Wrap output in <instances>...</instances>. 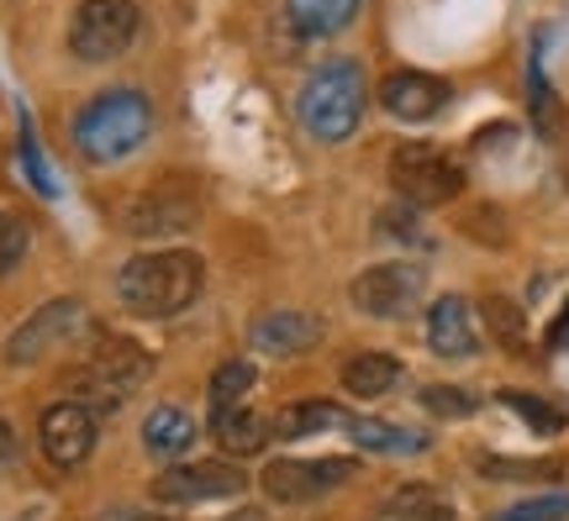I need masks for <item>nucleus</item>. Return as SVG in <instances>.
I'll return each instance as SVG.
<instances>
[{
  "instance_id": "1",
  "label": "nucleus",
  "mask_w": 569,
  "mask_h": 521,
  "mask_svg": "<svg viewBox=\"0 0 569 521\" xmlns=\"http://www.w3.org/2000/svg\"><path fill=\"white\" fill-rule=\"evenodd\" d=\"M206 284V263L190 248H159V253H138L122 263L117 274V301L132 317H180L184 305H196Z\"/></svg>"
},
{
  "instance_id": "2",
  "label": "nucleus",
  "mask_w": 569,
  "mask_h": 521,
  "mask_svg": "<svg viewBox=\"0 0 569 521\" xmlns=\"http://www.w3.org/2000/svg\"><path fill=\"white\" fill-rule=\"evenodd\" d=\"M74 148H80L90 163H122L132 159L148 132H153V106L142 90L122 84V90H101L96 101H84L74 111Z\"/></svg>"
},
{
  "instance_id": "3",
  "label": "nucleus",
  "mask_w": 569,
  "mask_h": 521,
  "mask_svg": "<svg viewBox=\"0 0 569 521\" xmlns=\"http://www.w3.org/2000/svg\"><path fill=\"white\" fill-rule=\"evenodd\" d=\"M365 69L353 59H332L322 63L311 80L301 84L296 96V111H301V127L317 142H343L359 132V117H365Z\"/></svg>"
},
{
  "instance_id": "4",
  "label": "nucleus",
  "mask_w": 569,
  "mask_h": 521,
  "mask_svg": "<svg viewBox=\"0 0 569 521\" xmlns=\"http://www.w3.org/2000/svg\"><path fill=\"white\" fill-rule=\"evenodd\" d=\"M148 369H153V359L142 353L138 342L106 338L63 374V390H69V401H84L90 411H117L148 380Z\"/></svg>"
},
{
  "instance_id": "5",
  "label": "nucleus",
  "mask_w": 569,
  "mask_h": 521,
  "mask_svg": "<svg viewBox=\"0 0 569 521\" xmlns=\"http://www.w3.org/2000/svg\"><path fill=\"white\" fill-rule=\"evenodd\" d=\"M142 32L138 0H84L74 21H69V53L80 63H111Z\"/></svg>"
},
{
  "instance_id": "6",
  "label": "nucleus",
  "mask_w": 569,
  "mask_h": 521,
  "mask_svg": "<svg viewBox=\"0 0 569 521\" xmlns=\"http://www.w3.org/2000/svg\"><path fill=\"white\" fill-rule=\"evenodd\" d=\"M390 180L401 190V201L407 206H448L459 201V190H465V169L448 159L443 148H432V142H401L396 153H390Z\"/></svg>"
},
{
  "instance_id": "7",
  "label": "nucleus",
  "mask_w": 569,
  "mask_h": 521,
  "mask_svg": "<svg viewBox=\"0 0 569 521\" xmlns=\"http://www.w3.org/2000/svg\"><path fill=\"white\" fill-rule=\"evenodd\" d=\"M84 327H90V317H84L80 295H59V301L38 305V311L6 338V363H11V369H27V363L48 359L53 348H69Z\"/></svg>"
},
{
  "instance_id": "8",
  "label": "nucleus",
  "mask_w": 569,
  "mask_h": 521,
  "mask_svg": "<svg viewBox=\"0 0 569 521\" xmlns=\"http://www.w3.org/2000/svg\"><path fill=\"white\" fill-rule=\"evenodd\" d=\"M422 295H427V269L411 259L375 263V269H365L359 280L348 284V301L359 305L365 317H380V321L407 317L411 305H422Z\"/></svg>"
},
{
  "instance_id": "9",
  "label": "nucleus",
  "mask_w": 569,
  "mask_h": 521,
  "mask_svg": "<svg viewBox=\"0 0 569 521\" xmlns=\"http://www.w3.org/2000/svg\"><path fill=\"white\" fill-rule=\"evenodd\" d=\"M353 480V459H274L259 474L269 501L280 505H306V501H322L327 490Z\"/></svg>"
},
{
  "instance_id": "10",
  "label": "nucleus",
  "mask_w": 569,
  "mask_h": 521,
  "mask_svg": "<svg viewBox=\"0 0 569 521\" xmlns=\"http://www.w3.org/2000/svg\"><path fill=\"white\" fill-rule=\"evenodd\" d=\"M248 490V474L238 463H174L153 480V501L159 505H206V501H232Z\"/></svg>"
},
{
  "instance_id": "11",
  "label": "nucleus",
  "mask_w": 569,
  "mask_h": 521,
  "mask_svg": "<svg viewBox=\"0 0 569 521\" xmlns=\"http://www.w3.org/2000/svg\"><path fill=\"white\" fill-rule=\"evenodd\" d=\"M38 442L53 469H80L96 453V411L84 401H53L38 421Z\"/></svg>"
},
{
  "instance_id": "12",
  "label": "nucleus",
  "mask_w": 569,
  "mask_h": 521,
  "mask_svg": "<svg viewBox=\"0 0 569 521\" xmlns=\"http://www.w3.org/2000/svg\"><path fill=\"white\" fill-rule=\"evenodd\" d=\"M448 101H453V84L427 74V69H396V74L380 80V106L396 121H407V127H422V121L443 117Z\"/></svg>"
},
{
  "instance_id": "13",
  "label": "nucleus",
  "mask_w": 569,
  "mask_h": 521,
  "mask_svg": "<svg viewBox=\"0 0 569 521\" xmlns=\"http://www.w3.org/2000/svg\"><path fill=\"white\" fill-rule=\"evenodd\" d=\"M322 338H327V321L317 311H301V305H280V311H264V317L253 321V348L269 353V359L311 353Z\"/></svg>"
},
{
  "instance_id": "14",
  "label": "nucleus",
  "mask_w": 569,
  "mask_h": 521,
  "mask_svg": "<svg viewBox=\"0 0 569 521\" xmlns=\"http://www.w3.org/2000/svg\"><path fill=\"white\" fill-rule=\"evenodd\" d=\"M427 348L438 359H475L480 353V321H475L465 295H443L427 311Z\"/></svg>"
},
{
  "instance_id": "15",
  "label": "nucleus",
  "mask_w": 569,
  "mask_h": 521,
  "mask_svg": "<svg viewBox=\"0 0 569 521\" xmlns=\"http://www.w3.org/2000/svg\"><path fill=\"white\" fill-rule=\"evenodd\" d=\"M269 438H274V427H269L259 411H248V405L211 411V442L222 448L227 459H248V453H259Z\"/></svg>"
},
{
  "instance_id": "16",
  "label": "nucleus",
  "mask_w": 569,
  "mask_h": 521,
  "mask_svg": "<svg viewBox=\"0 0 569 521\" xmlns=\"http://www.w3.org/2000/svg\"><path fill=\"white\" fill-rule=\"evenodd\" d=\"M359 17V0H284V21L296 38H338Z\"/></svg>"
},
{
  "instance_id": "17",
  "label": "nucleus",
  "mask_w": 569,
  "mask_h": 521,
  "mask_svg": "<svg viewBox=\"0 0 569 521\" xmlns=\"http://www.w3.org/2000/svg\"><path fill=\"white\" fill-rule=\"evenodd\" d=\"M269 427H274V438L301 442V438H322V432H348V411L332 401H290Z\"/></svg>"
},
{
  "instance_id": "18",
  "label": "nucleus",
  "mask_w": 569,
  "mask_h": 521,
  "mask_svg": "<svg viewBox=\"0 0 569 521\" xmlns=\"http://www.w3.org/2000/svg\"><path fill=\"white\" fill-rule=\"evenodd\" d=\"M196 417L190 411H180V405H159V411H148V421H142V448L153 453V459H180V453H190L196 448Z\"/></svg>"
},
{
  "instance_id": "19",
  "label": "nucleus",
  "mask_w": 569,
  "mask_h": 521,
  "mask_svg": "<svg viewBox=\"0 0 569 521\" xmlns=\"http://www.w3.org/2000/svg\"><path fill=\"white\" fill-rule=\"evenodd\" d=\"M401 359H390V353H353V359L343 363V390L353 395V401H380V395H390L396 384H401Z\"/></svg>"
},
{
  "instance_id": "20",
  "label": "nucleus",
  "mask_w": 569,
  "mask_h": 521,
  "mask_svg": "<svg viewBox=\"0 0 569 521\" xmlns=\"http://www.w3.org/2000/svg\"><path fill=\"white\" fill-rule=\"evenodd\" d=\"M453 517H459V511H453V501H448L438 484H401V490L375 511V521H453Z\"/></svg>"
},
{
  "instance_id": "21",
  "label": "nucleus",
  "mask_w": 569,
  "mask_h": 521,
  "mask_svg": "<svg viewBox=\"0 0 569 521\" xmlns=\"http://www.w3.org/2000/svg\"><path fill=\"white\" fill-rule=\"evenodd\" d=\"M348 438L369 448V453H422L427 438L407 432V427H390V421H369V417H348Z\"/></svg>"
},
{
  "instance_id": "22",
  "label": "nucleus",
  "mask_w": 569,
  "mask_h": 521,
  "mask_svg": "<svg viewBox=\"0 0 569 521\" xmlns=\"http://www.w3.org/2000/svg\"><path fill=\"white\" fill-rule=\"evenodd\" d=\"M196 221V206L190 201H142L138 211H132V221H127V232H138V238H148V232H180V227H190Z\"/></svg>"
},
{
  "instance_id": "23",
  "label": "nucleus",
  "mask_w": 569,
  "mask_h": 521,
  "mask_svg": "<svg viewBox=\"0 0 569 521\" xmlns=\"http://www.w3.org/2000/svg\"><path fill=\"white\" fill-rule=\"evenodd\" d=\"M253 363L248 359H227L217 363V374H211V411H227V405H243L248 390H253Z\"/></svg>"
},
{
  "instance_id": "24",
  "label": "nucleus",
  "mask_w": 569,
  "mask_h": 521,
  "mask_svg": "<svg viewBox=\"0 0 569 521\" xmlns=\"http://www.w3.org/2000/svg\"><path fill=\"white\" fill-rule=\"evenodd\" d=\"M501 405H511V411L528 421L532 432H543V438L565 432V411H559V405H549V401H532V395H522V390H501Z\"/></svg>"
},
{
  "instance_id": "25",
  "label": "nucleus",
  "mask_w": 569,
  "mask_h": 521,
  "mask_svg": "<svg viewBox=\"0 0 569 521\" xmlns=\"http://www.w3.org/2000/svg\"><path fill=\"white\" fill-rule=\"evenodd\" d=\"M490 521H569V495L553 490V495H532V501H517L507 511H496Z\"/></svg>"
},
{
  "instance_id": "26",
  "label": "nucleus",
  "mask_w": 569,
  "mask_h": 521,
  "mask_svg": "<svg viewBox=\"0 0 569 521\" xmlns=\"http://www.w3.org/2000/svg\"><path fill=\"white\" fill-rule=\"evenodd\" d=\"M27 242H32L27 221L11 217V211H0V280H6L21 259H27Z\"/></svg>"
},
{
  "instance_id": "27",
  "label": "nucleus",
  "mask_w": 569,
  "mask_h": 521,
  "mask_svg": "<svg viewBox=\"0 0 569 521\" xmlns=\"http://www.w3.org/2000/svg\"><path fill=\"white\" fill-rule=\"evenodd\" d=\"M422 405L432 411V417H469L475 411V395H469L465 384H427L422 390Z\"/></svg>"
},
{
  "instance_id": "28",
  "label": "nucleus",
  "mask_w": 569,
  "mask_h": 521,
  "mask_svg": "<svg viewBox=\"0 0 569 521\" xmlns=\"http://www.w3.org/2000/svg\"><path fill=\"white\" fill-rule=\"evenodd\" d=\"M480 469H486V480H553L559 469L553 463H532V459H480Z\"/></svg>"
},
{
  "instance_id": "29",
  "label": "nucleus",
  "mask_w": 569,
  "mask_h": 521,
  "mask_svg": "<svg viewBox=\"0 0 569 521\" xmlns=\"http://www.w3.org/2000/svg\"><path fill=\"white\" fill-rule=\"evenodd\" d=\"M486 321H490V332H496L501 342H511V348L522 342V311H517L511 301H501V295H490V301H486Z\"/></svg>"
},
{
  "instance_id": "30",
  "label": "nucleus",
  "mask_w": 569,
  "mask_h": 521,
  "mask_svg": "<svg viewBox=\"0 0 569 521\" xmlns=\"http://www.w3.org/2000/svg\"><path fill=\"white\" fill-rule=\"evenodd\" d=\"M11 459H17V427H11V421H0V469H6Z\"/></svg>"
},
{
  "instance_id": "31",
  "label": "nucleus",
  "mask_w": 569,
  "mask_h": 521,
  "mask_svg": "<svg viewBox=\"0 0 569 521\" xmlns=\"http://www.w3.org/2000/svg\"><path fill=\"white\" fill-rule=\"evenodd\" d=\"M549 348H569V305H565V317L549 327Z\"/></svg>"
},
{
  "instance_id": "32",
  "label": "nucleus",
  "mask_w": 569,
  "mask_h": 521,
  "mask_svg": "<svg viewBox=\"0 0 569 521\" xmlns=\"http://www.w3.org/2000/svg\"><path fill=\"white\" fill-rule=\"evenodd\" d=\"M101 521H163V517H142V511H106Z\"/></svg>"
}]
</instances>
